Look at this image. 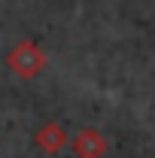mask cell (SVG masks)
Instances as JSON below:
<instances>
[{"label": "cell", "instance_id": "6da1fadb", "mask_svg": "<svg viewBox=\"0 0 155 158\" xmlns=\"http://www.w3.org/2000/svg\"><path fill=\"white\" fill-rule=\"evenodd\" d=\"M6 67H9L19 79H31V76H37L40 70L46 67V55H43V49H40L37 43L21 40L19 46L6 55Z\"/></svg>", "mask_w": 155, "mask_h": 158}, {"label": "cell", "instance_id": "7a4b0ae2", "mask_svg": "<svg viewBox=\"0 0 155 158\" xmlns=\"http://www.w3.org/2000/svg\"><path fill=\"white\" fill-rule=\"evenodd\" d=\"M64 140H67V137H64V131H61L58 125H52V122H49L46 128H40V131H37V143L46 149V152H58L61 146H64Z\"/></svg>", "mask_w": 155, "mask_h": 158}, {"label": "cell", "instance_id": "3957f363", "mask_svg": "<svg viewBox=\"0 0 155 158\" xmlns=\"http://www.w3.org/2000/svg\"><path fill=\"white\" fill-rule=\"evenodd\" d=\"M76 152H79V158H94V155H100V149H103V143L91 134V131H85V134H79L76 137Z\"/></svg>", "mask_w": 155, "mask_h": 158}]
</instances>
